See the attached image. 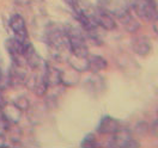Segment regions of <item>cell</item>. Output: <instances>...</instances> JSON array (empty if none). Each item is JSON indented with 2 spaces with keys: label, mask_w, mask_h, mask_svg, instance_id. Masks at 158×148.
I'll return each mask as SVG.
<instances>
[{
  "label": "cell",
  "mask_w": 158,
  "mask_h": 148,
  "mask_svg": "<svg viewBox=\"0 0 158 148\" xmlns=\"http://www.w3.org/2000/svg\"><path fill=\"white\" fill-rule=\"evenodd\" d=\"M108 66L107 60L99 55H89L88 56V70L94 74H98L99 72L104 70Z\"/></svg>",
  "instance_id": "11"
},
{
  "label": "cell",
  "mask_w": 158,
  "mask_h": 148,
  "mask_svg": "<svg viewBox=\"0 0 158 148\" xmlns=\"http://www.w3.org/2000/svg\"><path fill=\"white\" fill-rule=\"evenodd\" d=\"M9 25H10V29L12 30L15 37L17 40L22 41V42H25L28 40V28H27V23L24 18L16 13V14H12L11 16L10 20H9Z\"/></svg>",
  "instance_id": "8"
},
{
  "label": "cell",
  "mask_w": 158,
  "mask_h": 148,
  "mask_svg": "<svg viewBox=\"0 0 158 148\" xmlns=\"http://www.w3.org/2000/svg\"><path fill=\"white\" fill-rule=\"evenodd\" d=\"M113 14L115 18H118L121 22V24L125 26V29L131 34H134L140 28V23L135 19V17L133 16L128 6H120L113 12Z\"/></svg>",
  "instance_id": "6"
},
{
  "label": "cell",
  "mask_w": 158,
  "mask_h": 148,
  "mask_svg": "<svg viewBox=\"0 0 158 148\" xmlns=\"http://www.w3.org/2000/svg\"><path fill=\"white\" fill-rule=\"evenodd\" d=\"M121 129V123L118 122L116 118L111 117V116H104L99 121L98 127H97V131L99 134L103 135H113L116 131Z\"/></svg>",
  "instance_id": "9"
},
{
  "label": "cell",
  "mask_w": 158,
  "mask_h": 148,
  "mask_svg": "<svg viewBox=\"0 0 158 148\" xmlns=\"http://www.w3.org/2000/svg\"><path fill=\"white\" fill-rule=\"evenodd\" d=\"M4 77V74H2V67H1V62H0V79Z\"/></svg>",
  "instance_id": "18"
},
{
  "label": "cell",
  "mask_w": 158,
  "mask_h": 148,
  "mask_svg": "<svg viewBox=\"0 0 158 148\" xmlns=\"http://www.w3.org/2000/svg\"><path fill=\"white\" fill-rule=\"evenodd\" d=\"M144 1H148V2H155L156 0H144Z\"/></svg>",
  "instance_id": "19"
},
{
  "label": "cell",
  "mask_w": 158,
  "mask_h": 148,
  "mask_svg": "<svg viewBox=\"0 0 158 148\" xmlns=\"http://www.w3.org/2000/svg\"><path fill=\"white\" fill-rule=\"evenodd\" d=\"M44 41L53 60L58 62H64L69 60L71 55V47L66 32V26H61L59 24H50L46 30Z\"/></svg>",
  "instance_id": "1"
},
{
  "label": "cell",
  "mask_w": 158,
  "mask_h": 148,
  "mask_svg": "<svg viewBox=\"0 0 158 148\" xmlns=\"http://www.w3.org/2000/svg\"><path fill=\"white\" fill-rule=\"evenodd\" d=\"M29 41L22 42L17 40L16 37H12L5 42V48L7 50L11 60L15 65L18 66H24L25 65V60H24V51H25V46Z\"/></svg>",
  "instance_id": "4"
},
{
  "label": "cell",
  "mask_w": 158,
  "mask_h": 148,
  "mask_svg": "<svg viewBox=\"0 0 158 148\" xmlns=\"http://www.w3.org/2000/svg\"><path fill=\"white\" fill-rule=\"evenodd\" d=\"M153 133H155V135L158 138V121H156L153 123Z\"/></svg>",
  "instance_id": "17"
},
{
  "label": "cell",
  "mask_w": 158,
  "mask_h": 148,
  "mask_svg": "<svg viewBox=\"0 0 158 148\" xmlns=\"http://www.w3.org/2000/svg\"><path fill=\"white\" fill-rule=\"evenodd\" d=\"M66 32L69 37V47H71V55L77 58H88L89 48L86 44V37H85L84 30L79 26L69 25V26H66Z\"/></svg>",
  "instance_id": "2"
},
{
  "label": "cell",
  "mask_w": 158,
  "mask_h": 148,
  "mask_svg": "<svg viewBox=\"0 0 158 148\" xmlns=\"http://www.w3.org/2000/svg\"><path fill=\"white\" fill-rule=\"evenodd\" d=\"M46 78H47V82H48V87L49 86H58L61 84V70L47 63Z\"/></svg>",
  "instance_id": "12"
},
{
  "label": "cell",
  "mask_w": 158,
  "mask_h": 148,
  "mask_svg": "<svg viewBox=\"0 0 158 148\" xmlns=\"http://www.w3.org/2000/svg\"><path fill=\"white\" fill-rule=\"evenodd\" d=\"M131 47L133 51L139 56H148L152 49L151 41L146 36H137L131 42Z\"/></svg>",
  "instance_id": "10"
},
{
  "label": "cell",
  "mask_w": 158,
  "mask_h": 148,
  "mask_svg": "<svg viewBox=\"0 0 158 148\" xmlns=\"http://www.w3.org/2000/svg\"><path fill=\"white\" fill-rule=\"evenodd\" d=\"M108 146L118 148H133L138 147L139 143L134 140L128 130H122L121 128L115 134H113V138H110Z\"/></svg>",
  "instance_id": "7"
},
{
  "label": "cell",
  "mask_w": 158,
  "mask_h": 148,
  "mask_svg": "<svg viewBox=\"0 0 158 148\" xmlns=\"http://www.w3.org/2000/svg\"><path fill=\"white\" fill-rule=\"evenodd\" d=\"M7 146V140L4 135L0 134V147H6Z\"/></svg>",
  "instance_id": "15"
},
{
  "label": "cell",
  "mask_w": 158,
  "mask_h": 148,
  "mask_svg": "<svg viewBox=\"0 0 158 148\" xmlns=\"http://www.w3.org/2000/svg\"><path fill=\"white\" fill-rule=\"evenodd\" d=\"M81 147H96L97 143H96V138L94 134H88L85 138H83L81 143H80Z\"/></svg>",
  "instance_id": "14"
},
{
  "label": "cell",
  "mask_w": 158,
  "mask_h": 148,
  "mask_svg": "<svg viewBox=\"0 0 158 148\" xmlns=\"http://www.w3.org/2000/svg\"><path fill=\"white\" fill-rule=\"evenodd\" d=\"M153 23V30H155V32H156V35L158 36V18H156V19L152 22Z\"/></svg>",
  "instance_id": "16"
},
{
  "label": "cell",
  "mask_w": 158,
  "mask_h": 148,
  "mask_svg": "<svg viewBox=\"0 0 158 148\" xmlns=\"http://www.w3.org/2000/svg\"><path fill=\"white\" fill-rule=\"evenodd\" d=\"M92 17L97 26L104 30H114L116 28V20L113 12L107 9H102L99 6L92 7Z\"/></svg>",
  "instance_id": "5"
},
{
  "label": "cell",
  "mask_w": 158,
  "mask_h": 148,
  "mask_svg": "<svg viewBox=\"0 0 158 148\" xmlns=\"http://www.w3.org/2000/svg\"><path fill=\"white\" fill-rule=\"evenodd\" d=\"M72 68V67H71ZM79 81V72L72 68L71 70H66V72H61V84L64 85H76Z\"/></svg>",
  "instance_id": "13"
},
{
  "label": "cell",
  "mask_w": 158,
  "mask_h": 148,
  "mask_svg": "<svg viewBox=\"0 0 158 148\" xmlns=\"http://www.w3.org/2000/svg\"><path fill=\"white\" fill-rule=\"evenodd\" d=\"M132 10L139 18L146 22H153L158 18V7L155 2H148L144 0H134L132 2Z\"/></svg>",
  "instance_id": "3"
}]
</instances>
